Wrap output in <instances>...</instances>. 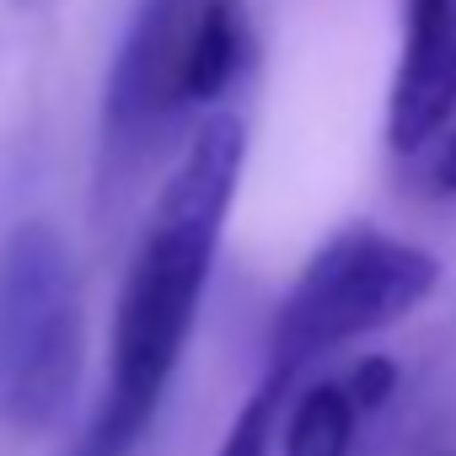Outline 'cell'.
Returning a JSON list of instances; mask_svg holds the SVG:
<instances>
[{"label": "cell", "instance_id": "6da1fadb", "mask_svg": "<svg viewBox=\"0 0 456 456\" xmlns=\"http://www.w3.org/2000/svg\"><path fill=\"white\" fill-rule=\"evenodd\" d=\"M242 161H248V129L237 113L199 118L129 258L118 312H113L108 392L81 440V456H129L156 424L161 397L183 365L199 301L215 274L225 215H232L237 183H242Z\"/></svg>", "mask_w": 456, "mask_h": 456}, {"label": "cell", "instance_id": "7a4b0ae2", "mask_svg": "<svg viewBox=\"0 0 456 456\" xmlns=\"http://www.w3.org/2000/svg\"><path fill=\"white\" fill-rule=\"evenodd\" d=\"M440 285V258L376 225L338 232L312 253L269 328V381L290 387L312 360L360 344L408 312H419Z\"/></svg>", "mask_w": 456, "mask_h": 456}, {"label": "cell", "instance_id": "3957f363", "mask_svg": "<svg viewBox=\"0 0 456 456\" xmlns=\"http://www.w3.org/2000/svg\"><path fill=\"white\" fill-rule=\"evenodd\" d=\"M86 354V306L70 242L49 220H22L0 248V424L49 429Z\"/></svg>", "mask_w": 456, "mask_h": 456}, {"label": "cell", "instance_id": "277c9868", "mask_svg": "<svg viewBox=\"0 0 456 456\" xmlns=\"http://www.w3.org/2000/svg\"><path fill=\"white\" fill-rule=\"evenodd\" d=\"M209 0H134L129 28L102 81V167L134 172L145 151L183 118L177 86Z\"/></svg>", "mask_w": 456, "mask_h": 456}, {"label": "cell", "instance_id": "5b68a950", "mask_svg": "<svg viewBox=\"0 0 456 456\" xmlns=\"http://www.w3.org/2000/svg\"><path fill=\"white\" fill-rule=\"evenodd\" d=\"M456 129V0H403V54L387 97V145L424 156Z\"/></svg>", "mask_w": 456, "mask_h": 456}, {"label": "cell", "instance_id": "8992f818", "mask_svg": "<svg viewBox=\"0 0 456 456\" xmlns=\"http://www.w3.org/2000/svg\"><path fill=\"white\" fill-rule=\"evenodd\" d=\"M253 65V22H248V0H209L188 65H183V86H177V113H204L215 108L225 92L242 81V70ZM209 118V113H204Z\"/></svg>", "mask_w": 456, "mask_h": 456}, {"label": "cell", "instance_id": "52a82bcc", "mask_svg": "<svg viewBox=\"0 0 456 456\" xmlns=\"http://www.w3.org/2000/svg\"><path fill=\"white\" fill-rule=\"evenodd\" d=\"M360 403L349 392V381H317L306 387L285 424H280V456H349L354 451V429H360Z\"/></svg>", "mask_w": 456, "mask_h": 456}, {"label": "cell", "instance_id": "ba28073f", "mask_svg": "<svg viewBox=\"0 0 456 456\" xmlns=\"http://www.w3.org/2000/svg\"><path fill=\"white\" fill-rule=\"evenodd\" d=\"M280 403H285V387L264 376V387L242 403L237 424L225 429V440H220L215 456H269V445L280 435Z\"/></svg>", "mask_w": 456, "mask_h": 456}, {"label": "cell", "instance_id": "9c48e42d", "mask_svg": "<svg viewBox=\"0 0 456 456\" xmlns=\"http://www.w3.org/2000/svg\"><path fill=\"white\" fill-rule=\"evenodd\" d=\"M344 381H349V392H354L360 413L370 419V413H381V408L392 403V392H397V365H392V360H381V354H370V360H360Z\"/></svg>", "mask_w": 456, "mask_h": 456}, {"label": "cell", "instance_id": "30bf717a", "mask_svg": "<svg viewBox=\"0 0 456 456\" xmlns=\"http://www.w3.org/2000/svg\"><path fill=\"white\" fill-rule=\"evenodd\" d=\"M424 177H429V188H435L440 199H456V129L429 151V172H424Z\"/></svg>", "mask_w": 456, "mask_h": 456}, {"label": "cell", "instance_id": "8fae6325", "mask_svg": "<svg viewBox=\"0 0 456 456\" xmlns=\"http://www.w3.org/2000/svg\"><path fill=\"white\" fill-rule=\"evenodd\" d=\"M435 456H456V451H435Z\"/></svg>", "mask_w": 456, "mask_h": 456}]
</instances>
